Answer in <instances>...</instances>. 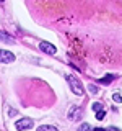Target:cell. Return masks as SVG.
Here are the masks:
<instances>
[{"instance_id": "3957f363", "label": "cell", "mask_w": 122, "mask_h": 131, "mask_svg": "<svg viewBox=\"0 0 122 131\" xmlns=\"http://www.w3.org/2000/svg\"><path fill=\"white\" fill-rule=\"evenodd\" d=\"M39 48H41V51L47 52V54H55V52H57L55 46H54V44H51V43H47V41H41Z\"/></svg>"}, {"instance_id": "277c9868", "label": "cell", "mask_w": 122, "mask_h": 131, "mask_svg": "<svg viewBox=\"0 0 122 131\" xmlns=\"http://www.w3.org/2000/svg\"><path fill=\"white\" fill-rule=\"evenodd\" d=\"M13 61H15V56L11 52L5 51V49H0V62L8 64V62H13Z\"/></svg>"}, {"instance_id": "8fae6325", "label": "cell", "mask_w": 122, "mask_h": 131, "mask_svg": "<svg viewBox=\"0 0 122 131\" xmlns=\"http://www.w3.org/2000/svg\"><path fill=\"white\" fill-rule=\"evenodd\" d=\"M104 116H106L104 110H101V112H96V120H104Z\"/></svg>"}, {"instance_id": "30bf717a", "label": "cell", "mask_w": 122, "mask_h": 131, "mask_svg": "<svg viewBox=\"0 0 122 131\" xmlns=\"http://www.w3.org/2000/svg\"><path fill=\"white\" fill-rule=\"evenodd\" d=\"M77 131H91V126H89L88 123H83V125H81Z\"/></svg>"}, {"instance_id": "2e32d148", "label": "cell", "mask_w": 122, "mask_h": 131, "mask_svg": "<svg viewBox=\"0 0 122 131\" xmlns=\"http://www.w3.org/2000/svg\"><path fill=\"white\" fill-rule=\"evenodd\" d=\"M2 2H3V0H2Z\"/></svg>"}, {"instance_id": "8992f818", "label": "cell", "mask_w": 122, "mask_h": 131, "mask_svg": "<svg viewBox=\"0 0 122 131\" xmlns=\"http://www.w3.org/2000/svg\"><path fill=\"white\" fill-rule=\"evenodd\" d=\"M0 41H3V43H15V39L11 38L8 33H5V31H0Z\"/></svg>"}, {"instance_id": "52a82bcc", "label": "cell", "mask_w": 122, "mask_h": 131, "mask_svg": "<svg viewBox=\"0 0 122 131\" xmlns=\"http://www.w3.org/2000/svg\"><path fill=\"white\" fill-rule=\"evenodd\" d=\"M116 79V75H111V74H108L106 77H103V79H98V82L99 84H104V85H108V84H111V82Z\"/></svg>"}, {"instance_id": "4fadbf2b", "label": "cell", "mask_w": 122, "mask_h": 131, "mask_svg": "<svg viewBox=\"0 0 122 131\" xmlns=\"http://www.w3.org/2000/svg\"><path fill=\"white\" fill-rule=\"evenodd\" d=\"M88 89H89L91 93H98V87H96V85H88Z\"/></svg>"}, {"instance_id": "7c38bea8", "label": "cell", "mask_w": 122, "mask_h": 131, "mask_svg": "<svg viewBox=\"0 0 122 131\" xmlns=\"http://www.w3.org/2000/svg\"><path fill=\"white\" fill-rule=\"evenodd\" d=\"M112 100L116 102V103H120V102H122V95H119V93H114V95H112Z\"/></svg>"}, {"instance_id": "ba28073f", "label": "cell", "mask_w": 122, "mask_h": 131, "mask_svg": "<svg viewBox=\"0 0 122 131\" xmlns=\"http://www.w3.org/2000/svg\"><path fill=\"white\" fill-rule=\"evenodd\" d=\"M38 131H59L55 128V126H51V125H42V126H39Z\"/></svg>"}, {"instance_id": "5bb4252c", "label": "cell", "mask_w": 122, "mask_h": 131, "mask_svg": "<svg viewBox=\"0 0 122 131\" xmlns=\"http://www.w3.org/2000/svg\"><path fill=\"white\" fill-rule=\"evenodd\" d=\"M91 131H106L104 128H95V129H91Z\"/></svg>"}, {"instance_id": "9c48e42d", "label": "cell", "mask_w": 122, "mask_h": 131, "mask_svg": "<svg viewBox=\"0 0 122 131\" xmlns=\"http://www.w3.org/2000/svg\"><path fill=\"white\" fill-rule=\"evenodd\" d=\"M91 106H93V110H95V112H101V110H103V103H99V102H95Z\"/></svg>"}, {"instance_id": "5b68a950", "label": "cell", "mask_w": 122, "mask_h": 131, "mask_svg": "<svg viewBox=\"0 0 122 131\" xmlns=\"http://www.w3.org/2000/svg\"><path fill=\"white\" fill-rule=\"evenodd\" d=\"M80 118H81V108L80 106H73L70 112H68V120L77 121V120H80Z\"/></svg>"}, {"instance_id": "6da1fadb", "label": "cell", "mask_w": 122, "mask_h": 131, "mask_svg": "<svg viewBox=\"0 0 122 131\" xmlns=\"http://www.w3.org/2000/svg\"><path fill=\"white\" fill-rule=\"evenodd\" d=\"M67 82H68V85H70V89L73 90L75 95H83V93H85V89H83V85H81V82L77 79L75 75L68 74V75H67Z\"/></svg>"}, {"instance_id": "9a60e30c", "label": "cell", "mask_w": 122, "mask_h": 131, "mask_svg": "<svg viewBox=\"0 0 122 131\" xmlns=\"http://www.w3.org/2000/svg\"><path fill=\"white\" fill-rule=\"evenodd\" d=\"M109 131H119V129H117V128H111V129H109Z\"/></svg>"}, {"instance_id": "7a4b0ae2", "label": "cell", "mask_w": 122, "mask_h": 131, "mask_svg": "<svg viewBox=\"0 0 122 131\" xmlns=\"http://www.w3.org/2000/svg\"><path fill=\"white\" fill-rule=\"evenodd\" d=\"M33 125H34L33 118H21V120H18V121L15 123V128L18 129V131H24V129L33 128Z\"/></svg>"}]
</instances>
